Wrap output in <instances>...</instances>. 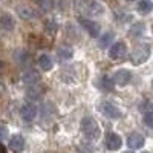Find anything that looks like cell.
I'll return each mask as SVG.
<instances>
[{
  "mask_svg": "<svg viewBox=\"0 0 153 153\" xmlns=\"http://www.w3.org/2000/svg\"><path fill=\"white\" fill-rule=\"evenodd\" d=\"M75 11L81 16L95 19L104 14V6L94 0H75Z\"/></svg>",
  "mask_w": 153,
  "mask_h": 153,
  "instance_id": "6da1fadb",
  "label": "cell"
},
{
  "mask_svg": "<svg viewBox=\"0 0 153 153\" xmlns=\"http://www.w3.org/2000/svg\"><path fill=\"white\" fill-rule=\"evenodd\" d=\"M81 130L84 133V136L91 141H95V139L100 138V126L98 123L92 118V117H84L81 120Z\"/></svg>",
  "mask_w": 153,
  "mask_h": 153,
  "instance_id": "7a4b0ae2",
  "label": "cell"
},
{
  "mask_svg": "<svg viewBox=\"0 0 153 153\" xmlns=\"http://www.w3.org/2000/svg\"><path fill=\"white\" fill-rule=\"evenodd\" d=\"M150 57V46L149 45H138L130 54V61L132 65L138 66V65H143L146 63Z\"/></svg>",
  "mask_w": 153,
  "mask_h": 153,
  "instance_id": "3957f363",
  "label": "cell"
},
{
  "mask_svg": "<svg viewBox=\"0 0 153 153\" xmlns=\"http://www.w3.org/2000/svg\"><path fill=\"white\" fill-rule=\"evenodd\" d=\"M98 110L104 115L106 118L109 120H118L123 117V113L121 110L117 107V106H113L110 101H100V104H98Z\"/></svg>",
  "mask_w": 153,
  "mask_h": 153,
  "instance_id": "277c9868",
  "label": "cell"
},
{
  "mask_svg": "<svg viewBox=\"0 0 153 153\" xmlns=\"http://www.w3.org/2000/svg\"><path fill=\"white\" fill-rule=\"evenodd\" d=\"M80 25L83 26L84 31H87V34L91 37H98L100 35L101 26H100L98 22H95L92 19H80Z\"/></svg>",
  "mask_w": 153,
  "mask_h": 153,
  "instance_id": "5b68a950",
  "label": "cell"
},
{
  "mask_svg": "<svg viewBox=\"0 0 153 153\" xmlns=\"http://www.w3.org/2000/svg\"><path fill=\"white\" fill-rule=\"evenodd\" d=\"M127 52V48H126V43L124 42H117V43H113L109 49V57L112 60H121L124 58Z\"/></svg>",
  "mask_w": 153,
  "mask_h": 153,
  "instance_id": "8992f818",
  "label": "cell"
},
{
  "mask_svg": "<svg viewBox=\"0 0 153 153\" xmlns=\"http://www.w3.org/2000/svg\"><path fill=\"white\" fill-rule=\"evenodd\" d=\"M146 143V139L141 133H138V132H133L130 133L129 136H127V146H129V149L132 150H138V149H141Z\"/></svg>",
  "mask_w": 153,
  "mask_h": 153,
  "instance_id": "52a82bcc",
  "label": "cell"
},
{
  "mask_svg": "<svg viewBox=\"0 0 153 153\" xmlns=\"http://www.w3.org/2000/svg\"><path fill=\"white\" fill-rule=\"evenodd\" d=\"M130 80H132V74L126 69H120L113 75V83L118 86H127L130 83Z\"/></svg>",
  "mask_w": 153,
  "mask_h": 153,
  "instance_id": "ba28073f",
  "label": "cell"
},
{
  "mask_svg": "<svg viewBox=\"0 0 153 153\" xmlns=\"http://www.w3.org/2000/svg\"><path fill=\"white\" fill-rule=\"evenodd\" d=\"M17 14L23 19V20H32V19H37V11L32 8V6H28V5H19L17 6Z\"/></svg>",
  "mask_w": 153,
  "mask_h": 153,
  "instance_id": "9c48e42d",
  "label": "cell"
},
{
  "mask_svg": "<svg viewBox=\"0 0 153 153\" xmlns=\"http://www.w3.org/2000/svg\"><path fill=\"white\" fill-rule=\"evenodd\" d=\"M121 146H123V139L118 133L112 132L106 136V147L109 150H118V149H121Z\"/></svg>",
  "mask_w": 153,
  "mask_h": 153,
  "instance_id": "30bf717a",
  "label": "cell"
},
{
  "mask_svg": "<svg viewBox=\"0 0 153 153\" xmlns=\"http://www.w3.org/2000/svg\"><path fill=\"white\" fill-rule=\"evenodd\" d=\"M20 115H22V118H23L25 121H32V120H35V117H37V107H35L34 104L28 103V104H25V106L22 107Z\"/></svg>",
  "mask_w": 153,
  "mask_h": 153,
  "instance_id": "8fae6325",
  "label": "cell"
},
{
  "mask_svg": "<svg viewBox=\"0 0 153 153\" xmlns=\"http://www.w3.org/2000/svg\"><path fill=\"white\" fill-rule=\"evenodd\" d=\"M14 26H16V22H14L11 14H2L0 16V31L9 32V31L14 29Z\"/></svg>",
  "mask_w": 153,
  "mask_h": 153,
  "instance_id": "7c38bea8",
  "label": "cell"
},
{
  "mask_svg": "<svg viewBox=\"0 0 153 153\" xmlns=\"http://www.w3.org/2000/svg\"><path fill=\"white\" fill-rule=\"evenodd\" d=\"M9 149L14 152H23L25 150V138L22 135H14L9 141Z\"/></svg>",
  "mask_w": 153,
  "mask_h": 153,
  "instance_id": "4fadbf2b",
  "label": "cell"
},
{
  "mask_svg": "<svg viewBox=\"0 0 153 153\" xmlns=\"http://www.w3.org/2000/svg\"><path fill=\"white\" fill-rule=\"evenodd\" d=\"M38 80H40V74L34 69H28L23 74V81L26 84H35V83H38Z\"/></svg>",
  "mask_w": 153,
  "mask_h": 153,
  "instance_id": "5bb4252c",
  "label": "cell"
},
{
  "mask_svg": "<svg viewBox=\"0 0 153 153\" xmlns=\"http://www.w3.org/2000/svg\"><path fill=\"white\" fill-rule=\"evenodd\" d=\"M72 55H74V49L71 46L63 45V46L58 48V57H60V60H71Z\"/></svg>",
  "mask_w": 153,
  "mask_h": 153,
  "instance_id": "9a60e30c",
  "label": "cell"
},
{
  "mask_svg": "<svg viewBox=\"0 0 153 153\" xmlns=\"http://www.w3.org/2000/svg\"><path fill=\"white\" fill-rule=\"evenodd\" d=\"M136 9H138V12H139V14L146 16V14H149V12L153 9V3L150 2V0H141V2L138 3Z\"/></svg>",
  "mask_w": 153,
  "mask_h": 153,
  "instance_id": "2e32d148",
  "label": "cell"
},
{
  "mask_svg": "<svg viewBox=\"0 0 153 153\" xmlns=\"http://www.w3.org/2000/svg\"><path fill=\"white\" fill-rule=\"evenodd\" d=\"M38 66H40L45 72H48V71L52 69V60L48 55H40V58H38Z\"/></svg>",
  "mask_w": 153,
  "mask_h": 153,
  "instance_id": "e0dca14e",
  "label": "cell"
},
{
  "mask_svg": "<svg viewBox=\"0 0 153 153\" xmlns=\"http://www.w3.org/2000/svg\"><path fill=\"white\" fill-rule=\"evenodd\" d=\"M144 29H146L144 23H135L133 26L130 28L129 34H130L132 37H141V35L144 34Z\"/></svg>",
  "mask_w": 153,
  "mask_h": 153,
  "instance_id": "ac0fdd59",
  "label": "cell"
},
{
  "mask_svg": "<svg viewBox=\"0 0 153 153\" xmlns=\"http://www.w3.org/2000/svg\"><path fill=\"white\" fill-rule=\"evenodd\" d=\"M113 40V34L112 32H104V35L100 38V43H98V46L101 48V49H104V48H107L109 46V43Z\"/></svg>",
  "mask_w": 153,
  "mask_h": 153,
  "instance_id": "d6986e66",
  "label": "cell"
},
{
  "mask_svg": "<svg viewBox=\"0 0 153 153\" xmlns=\"http://www.w3.org/2000/svg\"><path fill=\"white\" fill-rule=\"evenodd\" d=\"M26 97L31 100H40L42 98V91L38 87H34V84H31V89H28Z\"/></svg>",
  "mask_w": 153,
  "mask_h": 153,
  "instance_id": "ffe728a7",
  "label": "cell"
},
{
  "mask_svg": "<svg viewBox=\"0 0 153 153\" xmlns=\"http://www.w3.org/2000/svg\"><path fill=\"white\" fill-rule=\"evenodd\" d=\"M35 3L43 11H51L52 6H54V0H35Z\"/></svg>",
  "mask_w": 153,
  "mask_h": 153,
  "instance_id": "44dd1931",
  "label": "cell"
},
{
  "mask_svg": "<svg viewBox=\"0 0 153 153\" xmlns=\"http://www.w3.org/2000/svg\"><path fill=\"white\" fill-rule=\"evenodd\" d=\"M100 86H101V89H104V91H112V87H113V84H112V80H109V76H101V80H100Z\"/></svg>",
  "mask_w": 153,
  "mask_h": 153,
  "instance_id": "7402d4cb",
  "label": "cell"
},
{
  "mask_svg": "<svg viewBox=\"0 0 153 153\" xmlns=\"http://www.w3.org/2000/svg\"><path fill=\"white\" fill-rule=\"evenodd\" d=\"M46 29L49 31V34H57L58 25H57L54 20H48V23H46Z\"/></svg>",
  "mask_w": 153,
  "mask_h": 153,
  "instance_id": "603a6c76",
  "label": "cell"
},
{
  "mask_svg": "<svg viewBox=\"0 0 153 153\" xmlns=\"http://www.w3.org/2000/svg\"><path fill=\"white\" fill-rule=\"evenodd\" d=\"M144 123H146L149 127H153V113H146V117H144Z\"/></svg>",
  "mask_w": 153,
  "mask_h": 153,
  "instance_id": "cb8c5ba5",
  "label": "cell"
},
{
  "mask_svg": "<svg viewBox=\"0 0 153 153\" xmlns=\"http://www.w3.org/2000/svg\"><path fill=\"white\" fill-rule=\"evenodd\" d=\"M16 58L19 61H25L28 57H26V52H25V51H20V52H16Z\"/></svg>",
  "mask_w": 153,
  "mask_h": 153,
  "instance_id": "d4e9b609",
  "label": "cell"
},
{
  "mask_svg": "<svg viewBox=\"0 0 153 153\" xmlns=\"http://www.w3.org/2000/svg\"><path fill=\"white\" fill-rule=\"evenodd\" d=\"M8 135V130L5 129V127H0V139H5Z\"/></svg>",
  "mask_w": 153,
  "mask_h": 153,
  "instance_id": "484cf974",
  "label": "cell"
},
{
  "mask_svg": "<svg viewBox=\"0 0 153 153\" xmlns=\"http://www.w3.org/2000/svg\"><path fill=\"white\" fill-rule=\"evenodd\" d=\"M5 72H6V65L3 61H0V75H3Z\"/></svg>",
  "mask_w": 153,
  "mask_h": 153,
  "instance_id": "4316f807",
  "label": "cell"
},
{
  "mask_svg": "<svg viewBox=\"0 0 153 153\" xmlns=\"http://www.w3.org/2000/svg\"><path fill=\"white\" fill-rule=\"evenodd\" d=\"M5 150H6V149H5L3 146H0V153H2V152H5Z\"/></svg>",
  "mask_w": 153,
  "mask_h": 153,
  "instance_id": "83f0119b",
  "label": "cell"
},
{
  "mask_svg": "<svg viewBox=\"0 0 153 153\" xmlns=\"http://www.w3.org/2000/svg\"><path fill=\"white\" fill-rule=\"evenodd\" d=\"M127 2H133V0H127Z\"/></svg>",
  "mask_w": 153,
  "mask_h": 153,
  "instance_id": "f1b7e54d",
  "label": "cell"
},
{
  "mask_svg": "<svg viewBox=\"0 0 153 153\" xmlns=\"http://www.w3.org/2000/svg\"><path fill=\"white\" fill-rule=\"evenodd\" d=\"M152 31H153V26H152Z\"/></svg>",
  "mask_w": 153,
  "mask_h": 153,
  "instance_id": "f546056e",
  "label": "cell"
},
{
  "mask_svg": "<svg viewBox=\"0 0 153 153\" xmlns=\"http://www.w3.org/2000/svg\"><path fill=\"white\" fill-rule=\"evenodd\" d=\"M152 86H153V81H152Z\"/></svg>",
  "mask_w": 153,
  "mask_h": 153,
  "instance_id": "4dcf8cb0",
  "label": "cell"
}]
</instances>
